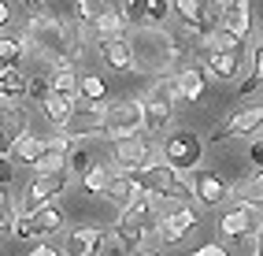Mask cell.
I'll return each mask as SVG.
<instances>
[{"instance_id": "obj_35", "label": "cell", "mask_w": 263, "mask_h": 256, "mask_svg": "<svg viewBox=\"0 0 263 256\" xmlns=\"http://www.w3.org/2000/svg\"><path fill=\"white\" fill-rule=\"evenodd\" d=\"M0 26H11V4H0Z\"/></svg>"}, {"instance_id": "obj_13", "label": "cell", "mask_w": 263, "mask_h": 256, "mask_svg": "<svg viewBox=\"0 0 263 256\" xmlns=\"http://www.w3.org/2000/svg\"><path fill=\"white\" fill-rule=\"evenodd\" d=\"M71 182V171H56V175H33L26 193H23V212H37L45 204H52Z\"/></svg>"}, {"instance_id": "obj_17", "label": "cell", "mask_w": 263, "mask_h": 256, "mask_svg": "<svg viewBox=\"0 0 263 256\" xmlns=\"http://www.w3.org/2000/svg\"><path fill=\"white\" fill-rule=\"evenodd\" d=\"M100 63L111 67V71H137V52L130 38H111L100 41Z\"/></svg>"}, {"instance_id": "obj_1", "label": "cell", "mask_w": 263, "mask_h": 256, "mask_svg": "<svg viewBox=\"0 0 263 256\" xmlns=\"http://www.w3.org/2000/svg\"><path fill=\"white\" fill-rule=\"evenodd\" d=\"M134 52H137V71L141 75H174L178 60L185 56V45L178 33H167L163 26H137L134 33Z\"/></svg>"}, {"instance_id": "obj_27", "label": "cell", "mask_w": 263, "mask_h": 256, "mask_svg": "<svg viewBox=\"0 0 263 256\" xmlns=\"http://www.w3.org/2000/svg\"><path fill=\"white\" fill-rule=\"evenodd\" d=\"M97 160H93V152L85 149V145H74L71 149V156H67V167H71V175H85Z\"/></svg>"}, {"instance_id": "obj_8", "label": "cell", "mask_w": 263, "mask_h": 256, "mask_svg": "<svg viewBox=\"0 0 263 256\" xmlns=\"http://www.w3.org/2000/svg\"><path fill=\"white\" fill-rule=\"evenodd\" d=\"M259 227H263V208H259V204H249V200L230 204V208L222 212V219H219V234L230 237V242H241V237H249V234H259Z\"/></svg>"}, {"instance_id": "obj_12", "label": "cell", "mask_w": 263, "mask_h": 256, "mask_svg": "<svg viewBox=\"0 0 263 256\" xmlns=\"http://www.w3.org/2000/svg\"><path fill=\"white\" fill-rule=\"evenodd\" d=\"M230 193H234V186L226 182L219 171H204V167L193 171V200L200 204V212L204 208H222V204L230 200Z\"/></svg>"}, {"instance_id": "obj_19", "label": "cell", "mask_w": 263, "mask_h": 256, "mask_svg": "<svg viewBox=\"0 0 263 256\" xmlns=\"http://www.w3.org/2000/svg\"><path fill=\"white\" fill-rule=\"evenodd\" d=\"M74 112H78V100H74V97H63V93H56V89L41 100V115L48 119L52 130H63L67 123H71Z\"/></svg>"}, {"instance_id": "obj_28", "label": "cell", "mask_w": 263, "mask_h": 256, "mask_svg": "<svg viewBox=\"0 0 263 256\" xmlns=\"http://www.w3.org/2000/svg\"><path fill=\"white\" fill-rule=\"evenodd\" d=\"M82 100H108V85L100 75H82Z\"/></svg>"}, {"instance_id": "obj_29", "label": "cell", "mask_w": 263, "mask_h": 256, "mask_svg": "<svg viewBox=\"0 0 263 256\" xmlns=\"http://www.w3.org/2000/svg\"><path fill=\"white\" fill-rule=\"evenodd\" d=\"M237 193H241V200L259 204V208H263V171H256V175L245 182V186H237Z\"/></svg>"}, {"instance_id": "obj_31", "label": "cell", "mask_w": 263, "mask_h": 256, "mask_svg": "<svg viewBox=\"0 0 263 256\" xmlns=\"http://www.w3.org/2000/svg\"><path fill=\"white\" fill-rule=\"evenodd\" d=\"M259 85H263V78H259L256 71H249V75L241 78V85H237V97H252V93L259 89Z\"/></svg>"}, {"instance_id": "obj_9", "label": "cell", "mask_w": 263, "mask_h": 256, "mask_svg": "<svg viewBox=\"0 0 263 256\" xmlns=\"http://www.w3.org/2000/svg\"><path fill=\"white\" fill-rule=\"evenodd\" d=\"M197 52H200L204 67H208L215 78H222V82H234V78H237V71H241V52L226 48V45L215 38V33H212V38H200Z\"/></svg>"}, {"instance_id": "obj_37", "label": "cell", "mask_w": 263, "mask_h": 256, "mask_svg": "<svg viewBox=\"0 0 263 256\" xmlns=\"http://www.w3.org/2000/svg\"><path fill=\"white\" fill-rule=\"evenodd\" d=\"M259 256H263V227H259Z\"/></svg>"}, {"instance_id": "obj_23", "label": "cell", "mask_w": 263, "mask_h": 256, "mask_svg": "<svg viewBox=\"0 0 263 256\" xmlns=\"http://www.w3.org/2000/svg\"><path fill=\"white\" fill-rule=\"evenodd\" d=\"M48 152V138H41V134H33V130H23L19 138H15V156H19L23 163H37L41 156Z\"/></svg>"}, {"instance_id": "obj_32", "label": "cell", "mask_w": 263, "mask_h": 256, "mask_svg": "<svg viewBox=\"0 0 263 256\" xmlns=\"http://www.w3.org/2000/svg\"><path fill=\"white\" fill-rule=\"evenodd\" d=\"M249 160L256 171H263V134H256V141H249Z\"/></svg>"}, {"instance_id": "obj_21", "label": "cell", "mask_w": 263, "mask_h": 256, "mask_svg": "<svg viewBox=\"0 0 263 256\" xmlns=\"http://www.w3.org/2000/svg\"><path fill=\"white\" fill-rule=\"evenodd\" d=\"M26 89H30V75L23 71V63H4V71H0V93L26 100Z\"/></svg>"}, {"instance_id": "obj_6", "label": "cell", "mask_w": 263, "mask_h": 256, "mask_svg": "<svg viewBox=\"0 0 263 256\" xmlns=\"http://www.w3.org/2000/svg\"><path fill=\"white\" fill-rule=\"evenodd\" d=\"M259 130H263V100L245 104V108L234 112L230 119H222V123L208 134V145H219V141H226V138H256Z\"/></svg>"}, {"instance_id": "obj_10", "label": "cell", "mask_w": 263, "mask_h": 256, "mask_svg": "<svg viewBox=\"0 0 263 256\" xmlns=\"http://www.w3.org/2000/svg\"><path fill=\"white\" fill-rule=\"evenodd\" d=\"M111 152H115V163H119L122 171H145V167H152V163L163 160V156H160V145L145 141L141 134H134V138H119V141L111 145Z\"/></svg>"}, {"instance_id": "obj_30", "label": "cell", "mask_w": 263, "mask_h": 256, "mask_svg": "<svg viewBox=\"0 0 263 256\" xmlns=\"http://www.w3.org/2000/svg\"><path fill=\"white\" fill-rule=\"evenodd\" d=\"M23 56H26L23 41H19V38H11V33H4V41H0V60H4V63H19Z\"/></svg>"}, {"instance_id": "obj_4", "label": "cell", "mask_w": 263, "mask_h": 256, "mask_svg": "<svg viewBox=\"0 0 263 256\" xmlns=\"http://www.w3.org/2000/svg\"><path fill=\"white\" fill-rule=\"evenodd\" d=\"M204 152H208V138H200L197 130H185V126H174L167 138H160V156L178 167V171H197L204 163Z\"/></svg>"}, {"instance_id": "obj_7", "label": "cell", "mask_w": 263, "mask_h": 256, "mask_svg": "<svg viewBox=\"0 0 263 256\" xmlns=\"http://www.w3.org/2000/svg\"><path fill=\"white\" fill-rule=\"evenodd\" d=\"M134 134H145V100H115L108 108V126H104V138H134Z\"/></svg>"}, {"instance_id": "obj_20", "label": "cell", "mask_w": 263, "mask_h": 256, "mask_svg": "<svg viewBox=\"0 0 263 256\" xmlns=\"http://www.w3.org/2000/svg\"><path fill=\"white\" fill-rule=\"evenodd\" d=\"M119 163L111 160V163H104V160H97L89 171H85V175H82V190L85 193H93V197H104V193H108V186H111V178L119 175Z\"/></svg>"}, {"instance_id": "obj_36", "label": "cell", "mask_w": 263, "mask_h": 256, "mask_svg": "<svg viewBox=\"0 0 263 256\" xmlns=\"http://www.w3.org/2000/svg\"><path fill=\"white\" fill-rule=\"evenodd\" d=\"M134 256H156V252H148V249H137V252H134Z\"/></svg>"}, {"instance_id": "obj_3", "label": "cell", "mask_w": 263, "mask_h": 256, "mask_svg": "<svg viewBox=\"0 0 263 256\" xmlns=\"http://www.w3.org/2000/svg\"><path fill=\"white\" fill-rule=\"evenodd\" d=\"M26 33L33 38V45H37L41 63H48V67L56 60H63V56H78L74 52V26L56 19V15H48V11L30 15V19H26Z\"/></svg>"}, {"instance_id": "obj_38", "label": "cell", "mask_w": 263, "mask_h": 256, "mask_svg": "<svg viewBox=\"0 0 263 256\" xmlns=\"http://www.w3.org/2000/svg\"><path fill=\"white\" fill-rule=\"evenodd\" d=\"M26 4H41V0H26Z\"/></svg>"}, {"instance_id": "obj_25", "label": "cell", "mask_w": 263, "mask_h": 256, "mask_svg": "<svg viewBox=\"0 0 263 256\" xmlns=\"http://www.w3.org/2000/svg\"><path fill=\"white\" fill-rule=\"evenodd\" d=\"M119 4V0H74V11H78V19L82 23H100L104 19V15H108L111 8Z\"/></svg>"}, {"instance_id": "obj_22", "label": "cell", "mask_w": 263, "mask_h": 256, "mask_svg": "<svg viewBox=\"0 0 263 256\" xmlns=\"http://www.w3.org/2000/svg\"><path fill=\"white\" fill-rule=\"evenodd\" d=\"M174 78H178V89L185 100H200L208 89V67H182V71H174Z\"/></svg>"}, {"instance_id": "obj_14", "label": "cell", "mask_w": 263, "mask_h": 256, "mask_svg": "<svg viewBox=\"0 0 263 256\" xmlns=\"http://www.w3.org/2000/svg\"><path fill=\"white\" fill-rule=\"evenodd\" d=\"M212 8H215V23L219 30H230L237 33V38L249 41L252 38V8H249V0H212Z\"/></svg>"}, {"instance_id": "obj_24", "label": "cell", "mask_w": 263, "mask_h": 256, "mask_svg": "<svg viewBox=\"0 0 263 256\" xmlns=\"http://www.w3.org/2000/svg\"><path fill=\"white\" fill-rule=\"evenodd\" d=\"M126 23H130V19H126V11H122V8L115 4V8H111L108 15H104L100 23H93V33H97L100 41H111V38H122V30H126Z\"/></svg>"}, {"instance_id": "obj_33", "label": "cell", "mask_w": 263, "mask_h": 256, "mask_svg": "<svg viewBox=\"0 0 263 256\" xmlns=\"http://www.w3.org/2000/svg\"><path fill=\"white\" fill-rule=\"evenodd\" d=\"M193 256H230V252H226L222 245H215V242H208V245H200V249L193 252Z\"/></svg>"}, {"instance_id": "obj_5", "label": "cell", "mask_w": 263, "mask_h": 256, "mask_svg": "<svg viewBox=\"0 0 263 256\" xmlns=\"http://www.w3.org/2000/svg\"><path fill=\"white\" fill-rule=\"evenodd\" d=\"M197 219H200V204L197 200H171L167 208H160L156 234H160L163 245H178V242H185V234L197 227Z\"/></svg>"}, {"instance_id": "obj_26", "label": "cell", "mask_w": 263, "mask_h": 256, "mask_svg": "<svg viewBox=\"0 0 263 256\" xmlns=\"http://www.w3.org/2000/svg\"><path fill=\"white\" fill-rule=\"evenodd\" d=\"M56 171H71V167H67V156L56 152V149H48L45 156L33 163V175H56Z\"/></svg>"}, {"instance_id": "obj_16", "label": "cell", "mask_w": 263, "mask_h": 256, "mask_svg": "<svg viewBox=\"0 0 263 256\" xmlns=\"http://www.w3.org/2000/svg\"><path fill=\"white\" fill-rule=\"evenodd\" d=\"M145 100V134H152V138H167V134L174 130V108L171 100H163V97H141Z\"/></svg>"}, {"instance_id": "obj_11", "label": "cell", "mask_w": 263, "mask_h": 256, "mask_svg": "<svg viewBox=\"0 0 263 256\" xmlns=\"http://www.w3.org/2000/svg\"><path fill=\"white\" fill-rule=\"evenodd\" d=\"M52 234H67V215L63 208H56V200L37 212H23L19 230H15V237H52Z\"/></svg>"}, {"instance_id": "obj_34", "label": "cell", "mask_w": 263, "mask_h": 256, "mask_svg": "<svg viewBox=\"0 0 263 256\" xmlns=\"http://www.w3.org/2000/svg\"><path fill=\"white\" fill-rule=\"evenodd\" d=\"M30 256H63V252H60V249H52L48 242H41L37 249H33V252H30Z\"/></svg>"}, {"instance_id": "obj_2", "label": "cell", "mask_w": 263, "mask_h": 256, "mask_svg": "<svg viewBox=\"0 0 263 256\" xmlns=\"http://www.w3.org/2000/svg\"><path fill=\"white\" fill-rule=\"evenodd\" d=\"M156 223H160V200H156L148 190L137 197L134 204H126V208H119V219H115V227H111V237L126 249L130 256L141 249L145 242V234L156 230Z\"/></svg>"}, {"instance_id": "obj_15", "label": "cell", "mask_w": 263, "mask_h": 256, "mask_svg": "<svg viewBox=\"0 0 263 256\" xmlns=\"http://www.w3.org/2000/svg\"><path fill=\"white\" fill-rule=\"evenodd\" d=\"M63 252L67 256H104L108 252V234L100 227H74V230H67Z\"/></svg>"}, {"instance_id": "obj_18", "label": "cell", "mask_w": 263, "mask_h": 256, "mask_svg": "<svg viewBox=\"0 0 263 256\" xmlns=\"http://www.w3.org/2000/svg\"><path fill=\"white\" fill-rule=\"evenodd\" d=\"M145 193V182H141V175H137V171H119V175L111 178V186H108V197L115 208H126V204H134L137 197Z\"/></svg>"}]
</instances>
